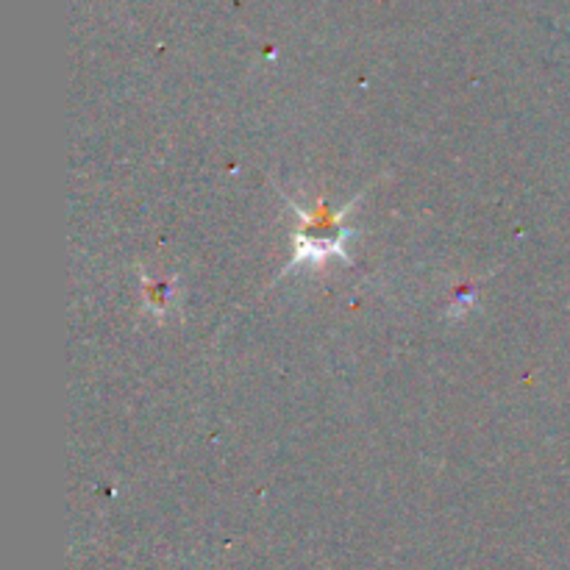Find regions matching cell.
Segmentation results:
<instances>
[{
    "label": "cell",
    "instance_id": "obj_1",
    "mask_svg": "<svg viewBox=\"0 0 570 570\" xmlns=\"http://www.w3.org/2000/svg\"><path fill=\"white\" fill-rule=\"evenodd\" d=\"M356 200L345 204L340 212H334L326 200H323L315 212H301L298 206L289 204L295 212H298L301 226H298V232H295L293 262L284 267V273L298 271V267H306V265L317 267V265H323L326 259H332V256L348 262L345 243H348V237H351V226L345 223V215H348L351 206H354Z\"/></svg>",
    "mask_w": 570,
    "mask_h": 570
},
{
    "label": "cell",
    "instance_id": "obj_2",
    "mask_svg": "<svg viewBox=\"0 0 570 570\" xmlns=\"http://www.w3.org/2000/svg\"><path fill=\"white\" fill-rule=\"evenodd\" d=\"M145 289H148V304H150V309L154 312H165L167 309V304H170V301H167V293H170V284H154V282H148L145 284Z\"/></svg>",
    "mask_w": 570,
    "mask_h": 570
}]
</instances>
